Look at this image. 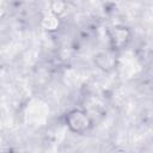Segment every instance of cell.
Here are the masks:
<instances>
[{
	"instance_id": "obj_2",
	"label": "cell",
	"mask_w": 153,
	"mask_h": 153,
	"mask_svg": "<svg viewBox=\"0 0 153 153\" xmlns=\"http://www.w3.org/2000/svg\"><path fill=\"white\" fill-rule=\"evenodd\" d=\"M111 44L115 49H120L123 45H126V42L128 41L127 30L124 27H114L110 35Z\"/></svg>"
},
{
	"instance_id": "obj_1",
	"label": "cell",
	"mask_w": 153,
	"mask_h": 153,
	"mask_svg": "<svg viewBox=\"0 0 153 153\" xmlns=\"http://www.w3.org/2000/svg\"><path fill=\"white\" fill-rule=\"evenodd\" d=\"M66 123L71 128L72 131L81 134L90 129L91 127V120L87 116V114L82 110H72L66 116Z\"/></svg>"
}]
</instances>
